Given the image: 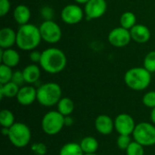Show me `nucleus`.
I'll return each instance as SVG.
<instances>
[{
	"instance_id": "obj_9",
	"label": "nucleus",
	"mask_w": 155,
	"mask_h": 155,
	"mask_svg": "<svg viewBox=\"0 0 155 155\" xmlns=\"http://www.w3.org/2000/svg\"><path fill=\"white\" fill-rule=\"evenodd\" d=\"M136 124L134 119L128 114L123 113L118 114L114 119V130L119 135L133 134Z\"/></svg>"
},
{
	"instance_id": "obj_37",
	"label": "nucleus",
	"mask_w": 155,
	"mask_h": 155,
	"mask_svg": "<svg viewBox=\"0 0 155 155\" xmlns=\"http://www.w3.org/2000/svg\"><path fill=\"white\" fill-rule=\"evenodd\" d=\"M2 134H3L4 136H8L9 128H7V127H2Z\"/></svg>"
},
{
	"instance_id": "obj_10",
	"label": "nucleus",
	"mask_w": 155,
	"mask_h": 155,
	"mask_svg": "<svg viewBox=\"0 0 155 155\" xmlns=\"http://www.w3.org/2000/svg\"><path fill=\"white\" fill-rule=\"evenodd\" d=\"M84 15V10H83L78 5L70 4L62 9L61 19L67 25H76L83 20Z\"/></svg>"
},
{
	"instance_id": "obj_18",
	"label": "nucleus",
	"mask_w": 155,
	"mask_h": 155,
	"mask_svg": "<svg viewBox=\"0 0 155 155\" xmlns=\"http://www.w3.org/2000/svg\"><path fill=\"white\" fill-rule=\"evenodd\" d=\"M13 17L15 20V22L20 25L28 24L31 17V11L27 5H18L14 9Z\"/></svg>"
},
{
	"instance_id": "obj_39",
	"label": "nucleus",
	"mask_w": 155,
	"mask_h": 155,
	"mask_svg": "<svg viewBox=\"0 0 155 155\" xmlns=\"http://www.w3.org/2000/svg\"><path fill=\"white\" fill-rule=\"evenodd\" d=\"M84 155H98L97 153H84Z\"/></svg>"
},
{
	"instance_id": "obj_5",
	"label": "nucleus",
	"mask_w": 155,
	"mask_h": 155,
	"mask_svg": "<svg viewBox=\"0 0 155 155\" xmlns=\"http://www.w3.org/2000/svg\"><path fill=\"white\" fill-rule=\"evenodd\" d=\"M7 137L15 147L24 148L27 146L31 141V131L25 124L15 123L9 128Z\"/></svg>"
},
{
	"instance_id": "obj_34",
	"label": "nucleus",
	"mask_w": 155,
	"mask_h": 155,
	"mask_svg": "<svg viewBox=\"0 0 155 155\" xmlns=\"http://www.w3.org/2000/svg\"><path fill=\"white\" fill-rule=\"evenodd\" d=\"M29 57H30V60L33 63H40V60H41V57H42V53L38 52V51H35V50H33V51L30 52Z\"/></svg>"
},
{
	"instance_id": "obj_15",
	"label": "nucleus",
	"mask_w": 155,
	"mask_h": 155,
	"mask_svg": "<svg viewBox=\"0 0 155 155\" xmlns=\"http://www.w3.org/2000/svg\"><path fill=\"white\" fill-rule=\"evenodd\" d=\"M132 40L138 44H145L151 38V31L150 29L142 24H136L131 30Z\"/></svg>"
},
{
	"instance_id": "obj_26",
	"label": "nucleus",
	"mask_w": 155,
	"mask_h": 155,
	"mask_svg": "<svg viewBox=\"0 0 155 155\" xmlns=\"http://www.w3.org/2000/svg\"><path fill=\"white\" fill-rule=\"evenodd\" d=\"M13 71L12 68L5 65V64H1L0 65V84H4L12 80L13 76Z\"/></svg>"
},
{
	"instance_id": "obj_22",
	"label": "nucleus",
	"mask_w": 155,
	"mask_h": 155,
	"mask_svg": "<svg viewBox=\"0 0 155 155\" xmlns=\"http://www.w3.org/2000/svg\"><path fill=\"white\" fill-rule=\"evenodd\" d=\"M57 111L64 116H69L74 110V104L69 97H62L56 104Z\"/></svg>"
},
{
	"instance_id": "obj_12",
	"label": "nucleus",
	"mask_w": 155,
	"mask_h": 155,
	"mask_svg": "<svg viewBox=\"0 0 155 155\" xmlns=\"http://www.w3.org/2000/svg\"><path fill=\"white\" fill-rule=\"evenodd\" d=\"M107 9L105 0H90L85 4L84 14L88 19H97L103 16Z\"/></svg>"
},
{
	"instance_id": "obj_28",
	"label": "nucleus",
	"mask_w": 155,
	"mask_h": 155,
	"mask_svg": "<svg viewBox=\"0 0 155 155\" xmlns=\"http://www.w3.org/2000/svg\"><path fill=\"white\" fill-rule=\"evenodd\" d=\"M143 67L150 73L155 72V51L149 52L143 59Z\"/></svg>"
},
{
	"instance_id": "obj_13",
	"label": "nucleus",
	"mask_w": 155,
	"mask_h": 155,
	"mask_svg": "<svg viewBox=\"0 0 155 155\" xmlns=\"http://www.w3.org/2000/svg\"><path fill=\"white\" fill-rule=\"evenodd\" d=\"M36 96L37 89L29 84L21 86L15 98L19 104L23 106H28L35 103V101L36 100Z\"/></svg>"
},
{
	"instance_id": "obj_6",
	"label": "nucleus",
	"mask_w": 155,
	"mask_h": 155,
	"mask_svg": "<svg viewBox=\"0 0 155 155\" xmlns=\"http://www.w3.org/2000/svg\"><path fill=\"white\" fill-rule=\"evenodd\" d=\"M64 116L58 111H50L46 113L41 121L43 132L47 135H55L64 127Z\"/></svg>"
},
{
	"instance_id": "obj_25",
	"label": "nucleus",
	"mask_w": 155,
	"mask_h": 155,
	"mask_svg": "<svg viewBox=\"0 0 155 155\" xmlns=\"http://www.w3.org/2000/svg\"><path fill=\"white\" fill-rule=\"evenodd\" d=\"M15 121V115L13 112L7 109H4L0 113V124L2 127H7L10 128L14 124Z\"/></svg>"
},
{
	"instance_id": "obj_27",
	"label": "nucleus",
	"mask_w": 155,
	"mask_h": 155,
	"mask_svg": "<svg viewBox=\"0 0 155 155\" xmlns=\"http://www.w3.org/2000/svg\"><path fill=\"white\" fill-rule=\"evenodd\" d=\"M125 153L126 155H144V146L135 141H133L129 147L126 149Z\"/></svg>"
},
{
	"instance_id": "obj_7",
	"label": "nucleus",
	"mask_w": 155,
	"mask_h": 155,
	"mask_svg": "<svg viewBox=\"0 0 155 155\" xmlns=\"http://www.w3.org/2000/svg\"><path fill=\"white\" fill-rule=\"evenodd\" d=\"M133 137L134 141L145 147L155 145V125L153 123H139L134 128Z\"/></svg>"
},
{
	"instance_id": "obj_20",
	"label": "nucleus",
	"mask_w": 155,
	"mask_h": 155,
	"mask_svg": "<svg viewBox=\"0 0 155 155\" xmlns=\"http://www.w3.org/2000/svg\"><path fill=\"white\" fill-rule=\"evenodd\" d=\"M84 153H96L99 148V143L93 136H86L79 143Z\"/></svg>"
},
{
	"instance_id": "obj_11",
	"label": "nucleus",
	"mask_w": 155,
	"mask_h": 155,
	"mask_svg": "<svg viewBox=\"0 0 155 155\" xmlns=\"http://www.w3.org/2000/svg\"><path fill=\"white\" fill-rule=\"evenodd\" d=\"M132 36L130 30L122 26L112 29L108 35V41L114 47H124L130 44Z\"/></svg>"
},
{
	"instance_id": "obj_33",
	"label": "nucleus",
	"mask_w": 155,
	"mask_h": 155,
	"mask_svg": "<svg viewBox=\"0 0 155 155\" xmlns=\"http://www.w3.org/2000/svg\"><path fill=\"white\" fill-rule=\"evenodd\" d=\"M41 15H42V17L45 18V21L52 20V18L54 16V10L50 6H44L41 9Z\"/></svg>"
},
{
	"instance_id": "obj_30",
	"label": "nucleus",
	"mask_w": 155,
	"mask_h": 155,
	"mask_svg": "<svg viewBox=\"0 0 155 155\" xmlns=\"http://www.w3.org/2000/svg\"><path fill=\"white\" fill-rule=\"evenodd\" d=\"M144 106L148 108H154L155 107V91H150L147 92L143 96L142 100Z\"/></svg>"
},
{
	"instance_id": "obj_2",
	"label": "nucleus",
	"mask_w": 155,
	"mask_h": 155,
	"mask_svg": "<svg viewBox=\"0 0 155 155\" xmlns=\"http://www.w3.org/2000/svg\"><path fill=\"white\" fill-rule=\"evenodd\" d=\"M42 36L39 27L33 24L20 25L16 32V45L23 51H33L41 43Z\"/></svg>"
},
{
	"instance_id": "obj_35",
	"label": "nucleus",
	"mask_w": 155,
	"mask_h": 155,
	"mask_svg": "<svg viewBox=\"0 0 155 155\" xmlns=\"http://www.w3.org/2000/svg\"><path fill=\"white\" fill-rule=\"evenodd\" d=\"M73 124H74V120H73V118L71 117V115H69V116H64V125H65L66 127L71 126Z\"/></svg>"
},
{
	"instance_id": "obj_38",
	"label": "nucleus",
	"mask_w": 155,
	"mask_h": 155,
	"mask_svg": "<svg viewBox=\"0 0 155 155\" xmlns=\"http://www.w3.org/2000/svg\"><path fill=\"white\" fill-rule=\"evenodd\" d=\"M77 4H86L87 2H89L90 0H74Z\"/></svg>"
},
{
	"instance_id": "obj_14",
	"label": "nucleus",
	"mask_w": 155,
	"mask_h": 155,
	"mask_svg": "<svg viewBox=\"0 0 155 155\" xmlns=\"http://www.w3.org/2000/svg\"><path fill=\"white\" fill-rule=\"evenodd\" d=\"M94 127L99 134L103 135H109L114 130V120H113L109 115L100 114L94 120Z\"/></svg>"
},
{
	"instance_id": "obj_24",
	"label": "nucleus",
	"mask_w": 155,
	"mask_h": 155,
	"mask_svg": "<svg viewBox=\"0 0 155 155\" xmlns=\"http://www.w3.org/2000/svg\"><path fill=\"white\" fill-rule=\"evenodd\" d=\"M136 21H137L136 15L133 12H130V11L123 13L120 17L121 26L128 30H131L136 25Z\"/></svg>"
},
{
	"instance_id": "obj_8",
	"label": "nucleus",
	"mask_w": 155,
	"mask_h": 155,
	"mask_svg": "<svg viewBox=\"0 0 155 155\" xmlns=\"http://www.w3.org/2000/svg\"><path fill=\"white\" fill-rule=\"evenodd\" d=\"M42 40L49 44H55L62 37V30L58 24L53 20H45L39 26Z\"/></svg>"
},
{
	"instance_id": "obj_1",
	"label": "nucleus",
	"mask_w": 155,
	"mask_h": 155,
	"mask_svg": "<svg viewBox=\"0 0 155 155\" xmlns=\"http://www.w3.org/2000/svg\"><path fill=\"white\" fill-rule=\"evenodd\" d=\"M67 64L65 54L59 48L50 47L42 52L40 66L48 74H55L62 72Z\"/></svg>"
},
{
	"instance_id": "obj_17",
	"label": "nucleus",
	"mask_w": 155,
	"mask_h": 155,
	"mask_svg": "<svg viewBox=\"0 0 155 155\" xmlns=\"http://www.w3.org/2000/svg\"><path fill=\"white\" fill-rule=\"evenodd\" d=\"M1 53V62L3 64H5L11 68L15 67L20 62V55L17 51L12 48L2 49L0 50Z\"/></svg>"
},
{
	"instance_id": "obj_21",
	"label": "nucleus",
	"mask_w": 155,
	"mask_h": 155,
	"mask_svg": "<svg viewBox=\"0 0 155 155\" xmlns=\"http://www.w3.org/2000/svg\"><path fill=\"white\" fill-rule=\"evenodd\" d=\"M19 89L20 86H18L16 84L13 83L12 81L4 84H0V97L1 99H3L4 97H7V98L16 97Z\"/></svg>"
},
{
	"instance_id": "obj_4",
	"label": "nucleus",
	"mask_w": 155,
	"mask_h": 155,
	"mask_svg": "<svg viewBox=\"0 0 155 155\" xmlns=\"http://www.w3.org/2000/svg\"><path fill=\"white\" fill-rule=\"evenodd\" d=\"M61 98L62 89L56 83H45L37 88L36 101L45 107L56 105Z\"/></svg>"
},
{
	"instance_id": "obj_32",
	"label": "nucleus",
	"mask_w": 155,
	"mask_h": 155,
	"mask_svg": "<svg viewBox=\"0 0 155 155\" xmlns=\"http://www.w3.org/2000/svg\"><path fill=\"white\" fill-rule=\"evenodd\" d=\"M11 4L9 0H0V15L5 16L10 10Z\"/></svg>"
},
{
	"instance_id": "obj_31",
	"label": "nucleus",
	"mask_w": 155,
	"mask_h": 155,
	"mask_svg": "<svg viewBox=\"0 0 155 155\" xmlns=\"http://www.w3.org/2000/svg\"><path fill=\"white\" fill-rule=\"evenodd\" d=\"M13 83L16 84L18 86H22L25 82V78H24V74H23V71H19L16 70L13 73V76H12V80Z\"/></svg>"
},
{
	"instance_id": "obj_23",
	"label": "nucleus",
	"mask_w": 155,
	"mask_h": 155,
	"mask_svg": "<svg viewBox=\"0 0 155 155\" xmlns=\"http://www.w3.org/2000/svg\"><path fill=\"white\" fill-rule=\"evenodd\" d=\"M84 152L77 143H67L62 146L59 155H84Z\"/></svg>"
},
{
	"instance_id": "obj_19",
	"label": "nucleus",
	"mask_w": 155,
	"mask_h": 155,
	"mask_svg": "<svg viewBox=\"0 0 155 155\" xmlns=\"http://www.w3.org/2000/svg\"><path fill=\"white\" fill-rule=\"evenodd\" d=\"M23 74L25 78V82L28 84H33L36 83L41 75V71L38 65L35 64H28L23 70Z\"/></svg>"
},
{
	"instance_id": "obj_29",
	"label": "nucleus",
	"mask_w": 155,
	"mask_h": 155,
	"mask_svg": "<svg viewBox=\"0 0 155 155\" xmlns=\"http://www.w3.org/2000/svg\"><path fill=\"white\" fill-rule=\"evenodd\" d=\"M132 142L133 141L131 139V135H119L116 141V144L120 150L126 151Z\"/></svg>"
},
{
	"instance_id": "obj_36",
	"label": "nucleus",
	"mask_w": 155,
	"mask_h": 155,
	"mask_svg": "<svg viewBox=\"0 0 155 155\" xmlns=\"http://www.w3.org/2000/svg\"><path fill=\"white\" fill-rule=\"evenodd\" d=\"M150 120H151V122H152V123H153V124L155 125V107L151 110V114H150Z\"/></svg>"
},
{
	"instance_id": "obj_3",
	"label": "nucleus",
	"mask_w": 155,
	"mask_h": 155,
	"mask_svg": "<svg viewBox=\"0 0 155 155\" xmlns=\"http://www.w3.org/2000/svg\"><path fill=\"white\" fill-rule=\"evenodd\" d=\"M125 84L134 91L145 90L152 82V73L143 67H133L124 74Z\"/></svg>"
},
{
	"instance_id": "obj_16",
	"label": "nucleus",
	"mask_w": 155,
	"mask_h": 155,
	"mask_svg": "<svg viewBox=\"0 0 155 155\" xmlns=\"http://www.w3.org/2000/svg\"><path fill=\"white\" fill-rule=\"evenodd\" d=\"M15 44H16V32L11 27H3L0 30V47L11 48Z\"/></svg>"
}]
</instances>
